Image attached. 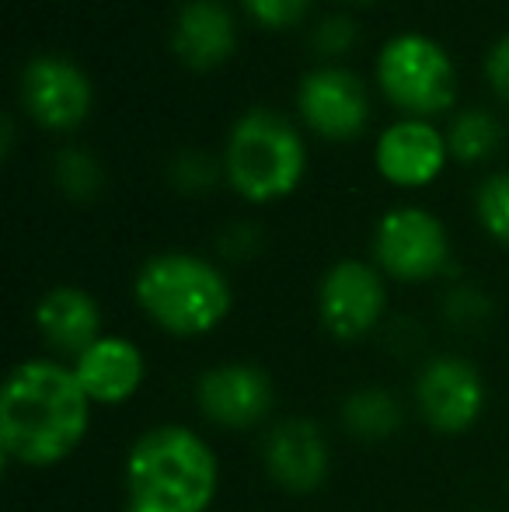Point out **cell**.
Returning <instances> with one entry per match:
<instances>
[{
  "label": "cell",
  "mask_w": 509,
  "mask_h": 512,
  "mask_svg": "<svg viewBox=\"0 0 509 512\" xmlns=\"http://www.w3.org/2000/svg\"><path fill=\"white\" fill-rule=\"evenodd\" d=\"M95 405L74 366L32 356L11 366L0 391V453L4 464L46 471L70 460L91 432Z\"/></svg>",
  "instance_id": "cell-1"
},
{
  "label": "cell",
  "mask_w": 509,
  "mask_h": 512,
  "mask_svg": "<svg viewBox=\"0 0 509 512\" xmlns=\"http://www.w3.org/2000/svg\"><path fill=\"white\" fill-rule=\"evenodd\" d=\"M126 506L136 512H210L220 492V457L185 422H157L126 450Z\"/></svg>",
  "instance_id": "cell-2"
},
{
  "label": "cell",
  "mask_w": 509,
  "mask_h": 512,
  "mask_svg": "<svg viewBox=\"0 0 509 512\" xmlns=\"http://www.w3.org/2000/svg\"><path fill=\"white\" fill-rule=\"evenodd\" d=\"M133 300L164 335L203 338L231 317L234 290L227 272L210 258L192 251H161L136 269Z\"/></svg>",
  "instance_id": "cell-3"
},
{
  "label": "cell",
  "mask_w": 509,
  "mask_h": 512,
  "mask_svg": "<svg viewBox=\"0 0 509 512\" xmlns=\"http://www.w3.org/2000/svg\"><path fill=\"white\" fill-rule=\"evenodd\" d=\"M227 185L245 203L269 206L293 196L304 182L307 147L300 129L272 108H248L238 115L224 143Z\"/></svg>",
  "instance_id": "cell-4"
},
{
  "label": "cell",
  "mask_w": 509,
  "mask_h": 512,
  "mask_svg": "<svg viewBox=\"0 0 509 512\" xmlns=\"http://www.w3.org/2000/svg\"><path fill=\"white\" fill-rule=\"evenodd\" d=\"M381 95L401 119H433L457 102V67L436 39L422 32H401L377 53Z\"/></svg>",
  "instance_id": "cell-5"
},
{
  "label": "cell",
  "mask_w": 509,
  "mask_h": 512,
  "mask_svg": "<svg viewBox=\"0 0 509 512\" xmlns=\"http://www.w3.org/2000/svg\"><path fill=\"white\" fill-rule=\"evenodd\" d=\"M489 387L475 359L461 352H436L422 359L412 380V408L436 436H464L485 415Z\"/></svg>",
  "instance_id": "cell-6"
},
{
  "label": "cell",
  "mask_w": 509,
  "mask_h": 512,
  "mask_svg": "<svg viewBox=\"0 0 509 512\" xmlns=\"http://www.w3.org/2000/svg\"><path fill=\"white\" fill-rule=\"evenodd\" d=\"M454 244L436 213L394 206L374 230V265L391 283H433L450 269Z\"/></svg>",
  "instance_id": "cell-7"
},
{
  "label": "cell",
  "mask_w": 509,
  "mask_h": 512,
  "mask_svg": "<svg viewBox=\"0 0 509 512\" xmlns=\"http://www.w3.org/2000/svg\"><path fill=\"white\" fill-rule=\"evenodd\" d=\"M192 401L206 425L241 436L272 422L276 384L269 370L252 359H220L196 377Z\"/></svg>",
  "instance_id": "cell-8"
},
{
  "label": "cell",
  "mask_w": 509,
  "mask_h": 512,
  "mask_svg": "<svg viewBox=\"0 0 509 512\" xmlns=\"http://www.w3.org/2000/svg\"><path fill=\"white\" fill-rule=\"evenodd\" d=\"M318 321L339 345L370 338L387 321V276L363 258L328 265L318 283Z\"/></svg>",
  "instance_id": "cell-9"
},
{
  "label": "cell",
  "mask_w": 509,
  "mask_h": 512,
  "mask_svg": "<svg viewBox=\"0 0 509 512\" xmlns=\"http://www.w3.org/2000/svg\"><path fill=\"white\" fill-rule=\"evenodd\" d=\"M258 457H262L265 478L286 495L321 492L335 471L332 436L318 418L307 415L272 418L262 432Z\"/></svg>",
  "instance_id": "cell-10"
},
{
  "label": "cell",
  "mask_w": 509,
  "mask_h": 512,
  "mask_svg": "<svg viewBox=\"0 0 509 512\" xmlns=\"http://www.w3.org/2000/svg\"><path fill=\"white\" fill-rule=\"evenodd\" d=\"M18 98L35 126L49 129V133L77 129L95 105L88 74L74 60L56 53H39L25 63L18 81Z\"/></svg>",
  "instance_id": "cell-11"
},
{
  "label": "cell",
  "mask_w": 509,
  "mask_h": 512,
  "mask_svg": "<svg viewBox=\"0 0 509 512\" xmlns=\"http://www.w3.org/2000/svg\"><path fill=\"white\" fill-rule=\"evenodd\" d=\"M297 112L314 136L328 143H349L363 133L370 119L367 84L339 63H321L300 81Z\"/></svg>",
  "instance_id": "cell-12"
},
{
  "label": "cell",
  "mask_w": 509,
  "mask_h": 512,
  "mask_svg": "<svg viewBox=\"0 0 509 512\" xmlns=\"http://www.w3.org/2000/svg\"><path fill=\"white\" fill-rule=\"evenodd\" d=\"M447 136L429 119H398L377 136L374 164L398 189H426L447 168Z\"/></svg>",
  "instance_id": "cell-13"
},
{
  "label": "cell",
  "mask_w": 509,
  "mask_h": 512,
  "mask_svg": "<svg viewBox=\"0 0 509 512\" xmlns=\"http://www.w3.org/2000/svg\"><path fill=\"white\" fill-rule=\"evenodd\" d=\"M32 321L42 349L53 359H63V363H74L81 352H88L105 335L98 300L88 290L70 283L42 293Z\"/></svg>",
  "instance_id": "cell-14"
},
{
  "label": "cell",
  "mask_w": 509,
  "mask_h": 512,
  "mask_svg": "<svg viewBox=\"0 0 509 512\" xmlns=\"http://www.w3.org/2000/svg\"><path fill=\"white\" fill-rule=\"evenodd\" d=\"M168 46L185 70L224 67L238 49V21L224 0H185L171 18Z\"/></svg>",
  "instance_id": "cell-15"
},
{
  "label": "cell",
  "mask_w": 509,
  "mask_h": 512,
  "mask_svg": "<svg viewBox=\"0 0 509 512\" xmlns=\"http://www.w3.org/2000/svg\"><path fill=\"white\" fill-rule=\"evenodd\" d=\"M74 373L95 408H123L147 380V356L129 335L105 331L88 352L74 359Z\"/></svg>",
  "instance_id": "cell-16"
},
{
  "label": "cell",
  "mask_w": 509,
  "mask_h": 512,
  "mask_svg": "<svg viewBox=\"0 0 509 512\" xmlns=\"http://www.w3.org/2000/svg\"><path fill=\"white\" fill-rule=\"evenodd\" d=\"M405 401L384 384H360L342 398L339 425L356 443H387L405 429Z\"/></svg>",
  "instance_id": "cell-17"
},
{
  "label": "cell",
  "mask_w": 509,
  "mask_h": 512,
  "mask_svg": "<svg viewBox=\"0 0 509 512\" xmlns=\"http://www.w3.org/2000/svg\"><path fill=\"white\" fill-rule=\"evenodd\" d=\"M447 150L461 164H482L503 143V126L489 108H464L447 126Z\"/></svg>",
  "instance_id": "cell-18"
},
{
  "label": "cell",
  "mask_w": 509,
  "mask_h": 512,
  "mask_svg": "<svg viewBox=\"0 0 509 512\" xmlns=\"http://www.w3.org/2000/svg\"><path fill=\"white\" fill-rule=\"evenodd\" d=\"M53 185L63 199L70 203H91V199L102 196L105 189V168L91 150L84 147H63L60 154L53 157Z\"/></svg>",
  "instance_id": "cell-19"
},
{
  "label": "cell",
  "mask_w": 509,
  "mask_h": 512,
  "mask_svg": "<svg viewBox=\"0 0 509 512\" xmlns=\"http://www.w3.org/2000/svg\"><path fill=\"white\" fill-rule=\"evenodd\" d=\"M440 317L457 335H478L496 317L492 297L475 283H454L440 300Z\"/></svg>",
  "instance_id": "cell-20"
},
{
  "label": "cell",
  "mask_w": 509,
  "mask_h": 512,
  "mask_svg": "<svg viewBox=\"0 0 509 512\" xmlns=\"http://www.w3.org/2000/svg\"><path fill=\"white\" fill-rule=\"evenodd\" d=\"M168 185L178 196H210L220 182H227L224 175V161H217L206 150H178L168 161Z\"/></svg>",
  "instance_id": "cell-21"
},
{
  "label": "cell",
  "mask_w": 509,
  "mask_h": 512,
  "mask_svg": "<svg viewBox=\"0 0 509 512\" xmlns=\"http://www.w3.org/2000/svg\"><path fill=\"white\" fill-rule=\"evenodd\" d=\"M475 216L492 241L509 248V171H496L478 185Z\"/></svg>",
  "instance_id": "cell-22"
},
{
  "label": "cell",
  "mask_w": 509,
  "mask_h": 512,
  "mask_svg": "<svg viewBox=\"0 0 509 512\" xmlns=\"http://www.w3.org/2000/svg\"><path fill=\"white\" fill-rule=\"evenodd\" d=\"M356 39H360V28H356V21L349 18V14H328V18H321L318 25L311 28L314 56H321V60H328V63L346 56L349 49L356 46Z\"/></svg>",
  "instance_id": "cell-23"
},
{
  "label": "cell",
  "mask_w": 509,
  "mask_h": 512,
  "mask_svg": "<svg viewBox=\"0 0 509 512\" xmlns=\"http://www.w3.org/2000/svg\"><path fill=\"white\" fill-rule=\"evenodd\" d=\"M245 14L255 21L258 28H269V32H283L304 21L311 0H241Z\"/></svg>",
  "instance_id": "cell-24"
},
{
  "label": "cell",
  "mask_w": 509,
  "mask_h": 512,
  "mask_svg": "<svg viewBox=\"0 0 509 512\" xmlns=\"http://www.w3.org/2000/svg\"><path fill=\"white\" fill-rule=\"evenodd\" d=\"M217 251L227 262H248L262 251V230L255 223H231V227L220 230Z\"/></svg>",
  "instance_id": "cell-25"
},
{
  "label": "cell",
  "mask_w": 509,
  "mask_h": 512,
  "mask_svg": "<svg viewBox=\"0 0 509 512\" xmlns=\"http://www.w3.org/2000/svg\"><path fill=\"white\" fill-rule=\"evenodd\" d=\"M485 81H489L492 95L509 102V32L485 56Z\"/></svg>",
  "instance_id": "cell-26"
},
{
  "label": "cell",
  "mask_w": 509,
  "mask_h": 512,
  "mask_svg": "<svg viewBox=\"0 0 509 512\" xmlns=\"http://www.w3.org/2000/svg\"><path fill=\"white\" fill-rule=\"evenodd\" d=\"M123 512H136V509H129V506H126V509H123Z\"/></svg>",
  "instance_id": "cell-27"
}]
</instances>
